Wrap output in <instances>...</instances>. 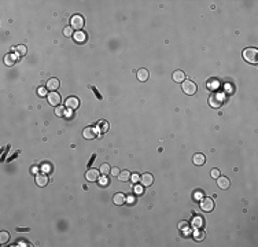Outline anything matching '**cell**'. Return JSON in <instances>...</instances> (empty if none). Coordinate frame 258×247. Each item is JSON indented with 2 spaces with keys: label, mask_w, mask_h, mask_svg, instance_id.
Masks as SVG:
<instances>
[{
  "label": "cell",
  "mask_w": 258,
  "mask_h": 247,
  "mask_svg": "<svg viewBox=\"0 0 258 247\" xmlns=\"http://www.w3.org/2000/svg\"><path fill=\"white\" fill-rule=\"evenodd\" d=\"M140 181H142L143 187H150V185L154 183V177H152V174H150V173H144V174L140 177Z\"/></svg>",
  "instance_id": "12"
},
{
  "label": "cell",
  "mask_w": 258,
  "mask_h": 247,
  "mask_svg": "<svg viewBox=\"0 0 258 247\" xmlns=\"http://www.w3.org/2000/svg\"><path fill=\"white\" fill-rule=\"evenodd\" d=\"M59 86H60V83L58 78H50L47 81V89H50L51 92H55Z\"/></svg>",
  "instance_id": "13"
},
{
  "label": "cell",
  "mask_w": 258,
  "mask_h": 247,
  "mask_svg": "<svg viewBox=\"0 0 258 247\" xmlns=\"http://www.w3.org/2000/svg\"><path fill=\"white\" fill-rule=\"evenodd\" d=\"M41 169L44 170V172H48V170H50V165H44V166H43Z\"/></svg>",
  "instance_id": "36"
},
{
  "label": "cell",
  "mask_w": 258,
  "mask_h": 247,
  "mask_svg": "<svg viewBox=\"0 0 258 247\" xmlns=\"http://www.w3.org/2000/svg\"><path fill=\"white\" fill-rule=\"evenodd\" d=\"M243 58L246 62L251 63V65H257L258 63V50L257 48H246L243 51Z\"/></svg>",
  "instance_id": "1"
},
{
  "label": "cell",
  "mask_w": 258,
  "mask_h": 247,
  "mask_svg": "<svg viewBox=\"0 0 258 247\" xmlns=\"http://www.w3.org/2000/svg\"><path fill=\"white\" fill-rule=\"evenodd\" d=\"M209 103H210V106L211 107H214V109H217V107H220L221 104H223V99L220 98L217 93H213V95L209 98Z\"/></svg>",
  "instance_id": "9"
},
{
  "label": "cell",
  "mask_w": 258,
  "mask_h": 247,
  "mask_svg": "<svg viewBox=\"0 0 258 247\" xmlns=\"http://www.w3.org/2000/svg\"><path fill=\"white\" fill-rule=\"evenodd\" d=\"M229 179L228 177H224V176H220V177H217V185H218L220 190H228L229 187Z\"/></svg>",
  "instance_id": "10"
},
{
  "label": "cell",
  "mask_w": 258,
  "mask_h": 247,
  "mask_svg": "<svg viewBox=\"0 0 258 247\" xmlns=\"http://www.w3.org/2000/svg\"><path fill=\"white\" fill-rule=\"evenodd\" d=\"M135 193L136 195H143V192H144V188H143V185H135Z\"/></svg>",
  "instance_id": "28"
},
{
  "label": "cell",
  "mask_w": 258,
  "mask_h": 247,
  "mask_svg": "<svg viewBox=\"0 0 258 247\" xmlns=\"http://www.w3.org/2000/svg\"><path fill=\"white\" fill-rule=\"evenodd\" d=\"M131 180L133 183H137L140 180V177H139V174H136V173H135V174H131Z\"/></svg>",
  "instance_id": "33"
},
{
  "label": "cell",
  "mask_w": 258,
  "mask_h": 247,
  "mask_svg": "<svg viewBox=\"0 0 258 247\" xmlns=\"http://www.w3.org/2000/svg\"><path fill=\"white\" fill-rule=\"evenodd\" d=\"M183 91L185 95H195L196 92V84L192 80H184L183 81Z\"/></svg>",
  "instance_id": "3"
},
{
  "label": "cell",
  "mask_w": 258,
  "mask_h": 247,
  "mask_svg": "<svg viewBox=\"0 0 258 247\" xmlns=\"http://www.w3.org/2000/svg\"><path fill=\"white\" fill-rule=\"evenodd\" d=\"M15 52H17V55H19V57H24V55H26L28 48L25 47V45H18V47H15Z\"/></svg>",
  "instance_id": "21"
},
{
  "label": "cell",
  "mask_w": 258,
  "mask_h": 247,
  "mask_svg": "<svg viewBox=\"0 0 258 247\" xmlns=\"http://www.w3.org/2000/svg\"><path fill=\"white\" fill-rule=\"evenodd\" d=\"M99 170H100V173H102L103 176H107V174L110 173V170H111V167L109 166V164H103V165L100 166V169H99Z\"/></svg>",
  "instance_id": "24"
},
{
  "label": "cell",
  "mask_w": 258,
  "mask_h": 247,
  "mask_svg": "<svg viewBox=\"0 0 258 247\" xmlns=\"http://www.w3.org/2000/svg\"><path fill=\"white\" fill-rule=\"evenodd\" d=\"M210 174H211V177H213V179H217V177H220V170L218 169H213L210 172Z\"/></svg>",
  "instance_id": "31"
},
{
  "label": "cell",
  "mask_w": 258,
  "mask_h": 247,
  "mask_svg": "<svg viewBox=\"0 0 258 247\" xmlns=\"http://www.w3.org/2000/svg\"><path fill=\"white\" fill-rule=\"evenodd\" d=\"M85 179L88 180V181H99V179H100V170H96V169H89L87 170L85 173Z\"/></svg>",
  "instance_id": "6"
},
{
  "label": "cell",
  "mask_w": 258,
  "mask_h": 247,
  "mask_svg": "<svg viewBox=\"0 0 258 247\" xmlns=\"http://www.w3.org/2000/svg\"><path fill=\"white\" fill-rule=\"evenodd\" d=\"M192 162L195 165H198V166H202V165H205V162H206V157L203 154H195L192 158Z\"/></svg>",
  "instance_id": "15"
},
{
  "label": "cell",
  "mask_w": 258,
  "mask_h": 247,
  "mask_svg": "<svg viewBox=\"0 0 258 247\" xmlns=\"http://www.w3.org/2000/svg\"><path fill=\"white\" fill-rule=\"evenodd\" d=\"M63 34H65L66 37H71V34H73V28H71V26H66L65 29H63Z\"/></svg>",
  "instance_id": "27"
},
{
  "label": "cell",
  "mask_w": 258,
  "mask_h": 247,
  "mask_svg": "<svg viewBox=\"0 0 258 247\" xmlns=\"http://www.w3.org/2000/svg\"><path fill=\"white\" fill-rule=\"evenodd\" d=\"M149 77H150V73H149V70H147V69L142 67V69H139V70H137V80H139V81L144 83V81L149 80Z\"/></svg>",
  "instance_id": "14"
},
{
  "label": "cell",
  "mask_w": 258,
  "mask_h": 247,
  "mask_svg": "<svg viewBox=\"0 0 258 247\" xmlns=\"http://www.w3.org/2000/svg\"><path fill=\"white\" fill-rule=\"evenodd\" d=\"M70 25L74 30L80 32V30L84 28V25H85V19H84V17L81 14H74L70 18Z\"/></svg>",
  "instance_id": "2"
},
{
  "label": "cell",
  "mask_w": 258,
  "mask_h": 247,
  "mask_svg": "<svg viewBox=\"0 0 258 247\" xmlns=\"http://www.w3.org/2000/svg\"><path fill=\"white\" fill-rule=\"evenodd\" d=\"M78 106H80V100L76 96H70L66 99V107H69L70 110H76Z\"/></svg>",
  "instance_id": "8"
},
{
  "label": "cell",
  "mask_w": 258,
  "mask_h": 247,
  "mask_svg": "<svg viewBox=\"0 0 258 247\" xmlns=\"http://www.w3.org/2000/svg\"><path fill=\"white\" fill-rule=\"evenodd\" d=\"M129 177H131V173H129V170H121L118 174V179L121 180V181H128L129 180Z\"/></svg>",
  "instance_id": "20"
},
{
  "label": "cell",
  "mask_w": 258,
  "mask_h": 247,
  "mask_svg": "<svg viewBox=\"0 0 258 247\" xmlns=\"http://www.w3.org/2000/svg\"><path fill=\"white\" fill-rule=\"evenodd\" d=\"M17 55L15 54H7L6 57H4V63H6L7 66H12L15 65V62H17Z\"/></svg>",
  "instance_id": "17"
},
{
  "label": "cell",
  "mask_w": 258,
  "mask_h": 247,
  "mask_svg": "<svg viewBox=\"0 0 258 247\" xmlns=\"http://www.w3.org/2000/svg\"><path fill=\"white\" fill-rule=\"evenodd\" d=\"M37 95L41 96V98H43V96H45V95H48V93H47V89H45L44 86H40L39 89H37Z\"/></svg>",
  "instance_id": "29"
},
{
  "label": "cell",
  "mask_w": 258,
  "mask_h": 247,
  "mask_svg": "<svg viewBox=\"0 0 258 247\" xmlns=\"http://www.w3.org/2000/svg\"><path fill=\"white\" fill-rule=\"evenodd\" d=\"M185 226H187V224H185V221H181V223H180V225H178V228H180V229H183V228H185Z\"/></svg>",
  "instance_id": "35"
},
{
  "label": "cell",
  "mask_w": 258,
  "mask_h": 247,
  "mask_svg": "<svg viewBox=\"0 0 258 247\" xmlns=\"http://www.w3.org/2000/svg\"><path fill=\"white\" fill-rule=\"evenodd\" d=\"M113 202L116 203V205L121 206V205H124V203L126 202V198H125L124 193H116V195H114V198H113Z\"/></svg>",
  "instance_id": "18"
},
{
  "label": "cell",
  "mask_w": 258,
  "mask_h": 247,
  "mask_svg": "<svg viewBox=\"0 0 258 247\" xmlns=\"http://www.w3.org/2000/svg\"><path fill=\"white\" fill-rule=\"evenodd\" d=\"M192 225L195 226V228H202L203 226V218L202 217H195L192 221Z\"/></svg>",
  "instance_id": "23"
},
{
  "label": "cell",
  "mask_w": 258,
  "mask_h": 247,
  "mask_svg": "<svg viewBox=\"0 0 258 247\" xmlns=\"http://www.w3.org/2000/svg\"><path fill=\"white\" fill-rule=\"evenodd\" d=\"M199 205H201L202 210L206 211V213H209V211H211L214 209V200L211 199V198H202Z\"/></svg>",
  "instance_id": "4"
},
{
  "label": "cell",
  "mask_w": 258,
  "mask_h": 247,
  "mask_svg": "<svg viewBox=\"0 0 258 247\" xmlns=\"http://www.w3.org/2000/svg\"><path fill=\"white\" fill-rule=\"evenodd\" d=\"M172 77L176 83H183V81L185 80V74H184L183 70H176V72H173Z\"/></svg>",
  "instance_id": "16"
},
{
  "label": "cell",
  "mask_w": 258,
  "mask_h": 247,
  "mask_svg": "<svg viewBox=\"0 0 258 247\" xmlns=\"http://www.w3.org/2000/svg\"><path fill=\"white\" fill-rule=\"evenodd\" d=\"M99 126L102 128V132H106L109 129V122H104V121H100L99 122Z\"/></svg>",
  "instance_id": "30"
},
{
  "label": "cell",
  "mask_w": 258,
  "mask_h": 247,
  "mask_svg": "<svg viewBox=\"0 0 258 247\" xmlns=\"http://www.w3.org/2000/svg\"><path fill=\"white\" fill-rule=\"evenodd\" d=\"M48 98V103L51 104V106H59L60 103V95L58 92H50L47 95Z\"/></svg>",
  "instance_id": "7"
},
{
  "label": "cell",
  "mask_w": 258,
  "mask_h": 247,
  "mask_svg": "<svg viewBox=\"0 0 258 247\" xmlns=\"http://www.w3.org/2000/svg\"><path fill=\"white\" fill-rule=\"evenodd\" d=\"M65 113H66V110H65L63 106H57V109H55V114H57L58 117H63L65 115Z\"/></svg>",
  "instance_id": "26"
},
{
  "label": "cell",
  "mask_w": 258,
  "mask_h": 247,
  "mask_svg": "<svg viewBox=\"0 0 258 247\" xmlns=\"http://www.w3.org/2000/svg\"><path fill=\"white\" fill-rule=\"evenodd\" d=\"M119 172H121V170H119L118 167H113V169L110 170V173H111L113 176H118V174H119Z\"/></svg>",
  "instance_id": "32"
},
{
  "label": "cell",
  "mask_w": 258,
  "mask_h": 247,
  "mask_svg": "<svg viewBox=\"0 0 258 247\" xmlns=\"http://www.w3.org/2000/svg\"><path fill=\"white\" fill-rule=\"evenodd\" d=\"M99 183H100L102 185H106L107 183H109V180H107V179H106V176H104V177H103V179H102V180L99 179Z\"/></svg>",
  "instance_id": "34"
},
{
  "label": "cell",
  "mask_w": 258,
  "mask_h": 247,
  "mask_svg": "<svg viewBox=\"0 0 258 247\" xmlns=\"http://www.w3.org/2000/svg\"><path fill=\"white\" fill-rule=\"evenodd\" d=\"M96 135H98V128L96 126H87L83 131V136L87 140H93L96 137Z\"/></svg>",
  "instance_id": "5"
},
{
  "label": "cell",
  "mask_w": 258,
  "mask_h": 247,
  "mask_svg": "<svg viewBox=\"0 0 258 247\" xmlns=\"http://www.w3.org/2000/svg\"><path fill=\"white\" fill-rule=\"evenodd\" d=\"M50 179H48V176L44 174V173H40V174L36 176V184L39 185V187H45L48 184Z\"/></svg>",
  "instance_id": "11"
},
{
  "label": "cell",
  "mask_w": 258,
  "mask_h": 247,
  "mask_svg": "<svg viewBox=\"0 0 258 247\" xmlns=\"http://www.w3.org/2000/svg\"><path fill=\"white\" fill-rule=\"evenodd\" d=\"M8 240H10L8 232H2V233H0V243L4 244V243H7Z\"/></svg>",
  "instance_id": "25"
},
{
  "label": "cell",
  "mask_w": 258,
  "mask_h": 247,
  "mask_svg": "<svg viewBox=\"0 0 258 247\" xmlns=\"http://www.w3.org/2000/svg\"><path fill=\"white\" fill-rule=\"evenodd\" d=\"M85 39H87V34L84 32H76V34H74V40L77 43H84L85 41Z\"/></svg>",
  "instance_id": "19"
},
{
  "label": "cell",
  "mask_w": 258,
  "mask_h": 247,
  "mask_svg": "<svg viewBox=\"0 0 258 247\" xmlns=\"http://www.w3.org/2000/svg\"><path fill=\"white\" fill-rule=\"evenodd\" d=\"M205 236H206V233L203 232V231H195V232H194V239H195V240H203V239H205Z\"/></svg>",
  "instance_id": "22"
},
{
  "label": "cell",
  "mask_w": 258,
  "mask_h": 247,
  "mask_svg": "<svg viewBox=\"0 0 258 247\" xmlns=\"http://www.w3.org/2000/svg\"><path fill=\"white\" fill-rule=\"evenodd\" d=\"M126 202H128V203H129V202H131V203H133V202H135V199H133V197H128V199H126Z\"/></svg>",
  "instance_id": "37"
}]
</instances>
